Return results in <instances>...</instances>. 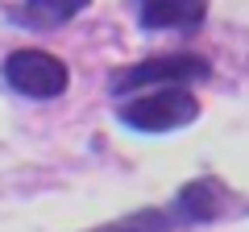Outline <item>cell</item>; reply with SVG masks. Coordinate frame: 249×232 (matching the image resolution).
Instances as JSON below:
<instances>
[{"instance_id":"5","label":"cell","mask_w":249,"mask_h":232,"mask_svg":"<svg viewBox=\"0 0 249 232\" xmlns=\"http://www.w3.org/2000/svg\"><path fill=\"white\" fill-rule=\"evenodd\" d=\"M208 0H137V21L145 29H199Z\"/></svg>"},{"instance_id":"7","label":"cell","mask_w":249,"mask_h":232,"mask_svg":"<svg viewBox=\"0 0 249 232\" xmlns=\"http://www.w3.org/2000/svg\"><path fill=\"white\" fill-rule=\"evenodd\" d=\"M104 232H150V228H142V224H121V228H104Z\"/></svg>"},{"instance_id":"4","label":"cell","mask_w":249,"mask_h":232,"mask_svg":"<svg viewBox=\"0 0 249 232\" xmlns=\"http://www.w3.org/2000/svg\"><path fill=\"white\" fill-rule=\"evenodd\" d=\"M224 207H229V191H224L216 179H191L175 195V215H178V220H187V224L220 220Z\"/></svg>"},{"instance_id":"3","label":"cell","mask_w":249,"mask_h":232,"mask_svg":"<svg viewBox=\"0 0 249 232\" xmlns=\"http://www.w3.org/2000/svg\"><path fill=\"white\" fill-rule=\"evenodd\" d=\"M4 83L29 99H54L67 91L71 71L62 58H54L46 50H13L4 58Z\"/></svg>"},{"instance_id":"1","label":"cell","mask_w":249,"mask_h":232,"mask_svg":"<svg viewBox=\"0 0 249 232\" xmlns=\"http://www.w3.org/2000/svg\"><path fill=\"white\" fill-rule=\"evenodd\" d=\"M199 116V99L187 91V83H170V87H154L145 96L121 104V125L137 129V133H170L183 129Z\"/></svg>"},{"instance_id":"6","label":"cell","mask_w":249,"mask_h":232,"mask_svg":"<svg viewBox=\"0 0 249 232\" xmlns=\"http://www.w3.org/2000/svg\"><path fill=\"white\" fill-rule=\"evenodd\" d=\"M88 4L91 0H21L17 21L29 25V29H58V25H67L75 13H83Z\"/></svg>"},{"instance_id":"2","label":"cell","mask_w":249,"mask_h":232,"mask_svg":"<svg viewBox=\"0 0 249 232\" xmlns=\"http://www.w3.org/2000/svg\"><path fill=\"white\" fill-rule=\"evenodd\" d=\"M212 75L208 58L199 54H166V58H145V63L133 66H121L112 75V96H129V91H142V87H170V83H199Z\"/></svg>"}]
</instances>
